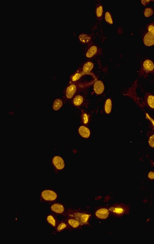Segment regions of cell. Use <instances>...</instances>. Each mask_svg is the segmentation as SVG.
<instances>
[{"label":"cell","instance_id":"obj_25","mask_svg":"<svg viewBox=\"0 0 154 244\" xmlns=\"http://www.w3.org/2000/svg\"><path fill=\"white\" fill-rule=\"evenodd\" d=\"M105 20L108 23L111 24H113L111 14L108 12H107L105 14Z\"/></svg>","mask_w":154,"mask_h":244},{"label":"cell","instance_id":"obj_15","mask_svg":"<svg viewBox=\"0 0 154 244\" xmlns=\"http://www.w3.org/2000/svg\"><path fill=\"white\" fill-rule=\"evenodd\" d=\"M83 75L82 72H77L71 77L70 82L72 84L76 83Z\"/></svg>","mask_w":154,"mask_h":244},{"label":"cell","instance_id":"obj_10","mask_svg":"<svg viewBox=\"0 0 154 244\" xmlns=\"http://www.w3.org/2000/svg\"><path fill=\"white\" fill-rule=\"evenodd\" d=\"M54 166L58 169H62L64 167V162L63 159L60 156L55 157L53 159Z\"/></svg>","mask_w":154,"mask_h":244},{"label":"cell","instance_id":"obj_5","mask_svg":"<svg viewBox=\"0 0 154 244\" xmlns=\"http://www.w3.org/2000/svg\"><path fill=\"white\" fill-rule=\"evenodd\" d=\"M41 196L45 200L47 201H55L57 198L56 193L53 191L47 190L42 191Z\"/></svg>","mask_w":154,"mask_h":244},{"label":"cell","instance_id":"obj_3","mask_svg":"<svg viewBox=\"0 0 154 244\" xmlns=\"http://www.w3.org/2000/svg\"><path fill=\"white\" fill-rule=\"evenodd\" d=\"M148 32L146 34L144 39L145 45L151 46L154 45V26L153 25L148 27Z\"/></svg>","mask_w":154,"mask_h":244},{"label":"cell","instance_id":"obj_23","mask_svg":"<svg viewBox=\"0 0 154 244\" xmlns=\"http://www.w3.org/2000/svg\"><path fill=\"white\" fill-rule=\"evenodd\" d=\"M82 118L84 123L86 124L89 122V116L85 113L84 111H82Z\"/></svg>","mask_w":154,"mask_h":244},{"label":"cell","instance_id":"obj_6","mask_svg":"<svg viewBox=\"0 0 154 244\" xmlns=\"http://www.w3.org/2000/svg\"><path fill=\"white\" fill-rule=\"evenodd\" d=\"M66 221H67L70 229L79 228L82 226L79 221L74 218L68 217Z\"/></svg>","mask_w":154,"mask_h":244},{"label":"cell","instance_id":"obj_26","mask_svg":"<svg viewBox=\"0 0 154 244\" xmlns=\"http://www.w3.org/2000/svg\"><path fill=\"white\" fill-rule=\"evenodd\" d=\"M103 11V8L102 6H101L98 7L97 10V16L98 17H100L102 16Z\"/></svg>","mask_w":154,"mask_h":244},{"label":"cell","instance_id":"obj_24","mask_svg":"<svg viewBox=\"0 0 154 244\" xmlns=\"http://www.w3.org/2000/svg\"><path fill=\"white\" fill-rule=\"evenodd\" d=\"M153 14V10L150 8H146L144 12V16L146 17H149Z\"/></svg>","mask_w":154,"mask_h":244},{"label":"cell","instance_id":"obj_17","mask_svg":"<svg viewBox=\"0 0 154 244\" xmlns=\"http://www.w3.org/2000/svg\"><path fill=\"white\" fill-rule=\"evenodd\" d=\"M112 100L110 99H108L106 101L105 106V112L107 114L110 113L112 111Z\"/></svg>","mask_w":154,"mask_h":244},{"label":"cell","instance_id":"obj_22","mask_svg":"<svg viewBox=\"0 0 154 244\" xmlns=\"http://www.w3.org/2000/svg\"><path fill=\"white\" fill-rule=\"evenodd\" d=\"M79 38L81 41L84 43L88 42L90 40V38L85 34L80 35Z\"/></svg>","mask_w":154,"mask_h":244},{"label":"cell","instance_id":"obj_4","mask_svg":"<svg viewBox=\"0 0 154 244\" xmlns=\"http://www.w3.org/2000/svg\"><path fill=\"white\" fill-rule=\"evenodd\" d=\"M80 84L77 83L72 84L67 87L66 90L65 95L68 99H72L81 86H86L85 84Z\"/></svg>","mask_w":154,"mask_h":244},{"label":"cell","instance_id":"obj_13","mask_svg":"<svg viewBox=\"0 0 154 244\" xmlns=\"http://www.w3.org/2000/svg\"><path fill=\"white\" fill-rule=\"evenodd\" d=\"M79 132L80 135L85 138H89L90 134L89 129L84 126L79 127Z\"/></svg>","mask_w":154,"mask_h":244},{"label":"cell","instance_id":"obj_19","mask_svg":"<svg viewBox=\"0 0 154 244\" xmlns=\"http://www.w3.org/2000/svg\"><path fill=\"white\" fill-rule=\"evenodd\" d=\"M63 106L62 101L60 99H57L54 101L53 106V109L55 110H59Z\"/></svg>","mask_w":154,"mask_h":244},{"label":"cell","instance_id":"obj_28","mask_svg":"<svg viewBox=\"0 0 154 244\" xmlns=\"http://www.w3.org/2000/svg\"><path fill=\"white\" fill-rule=\"evenodd\" d=\"M151 1H142V4L144 5H148Z\"/></svg>","mask_w":154,"mask_h":244},{"label":"cell","instance_id":"obj_11","mask_svg":"<svg viewBox=\"0 0 154 244\" xmlns=\"http://www.w3.org/2000/svg\"><path fill=\"white\" fill-rule=\"evenodd\" d=\"M143 69L146 73H151L154 70V64L150 60H146L143 63Z\"/></svg>","mask_w":154,"mask_h":244},{"label":"cell","instance_id":"obj_2","mask_svg":"<svg viewBox=\"0 0 154 244\" xmlns=\"http://www.w3.org/2000/svg\"><path fill=\"white\" fill-rule=\"evenodd\" d=\"M110 212L116 217H120L129 213V208L123 204H116L108 209Z\"/></svg>","mask_w":154,"mask_h":244},{"label":"cell","instance_id":"obj_1","mask_svg":"<svg viewBox=\"0 0 154 244\" xmlns=\"http://www.w3.org/2000/svg\"><path fill=\"white\" fill-rule=\"evenodd\" d=\"M67 214L68 217L74 218L79 221L82 225H89L90 214L73 210H68Z\"/></svg>","mask_w":154,"mask_h":244},{"label":"cell","instance_id":"obj_7","mask_svg":"<svg viewBox=\"0 0 154 244\" xmlns=\"http://www.w3.org/2000/svg\"><path fill=\"white\" fill-rule=\"evenodd\" d=\"M109 213L110 211L108 209L101 208L97 211L96 212V215L99 219H106L108 218Z\"/></svg>","mask_w":154,"mask_h":244},{"label":"cell","instance_id":"obj_12","mask_svg":"<svg viewBox=\"0 0 154 244\" xmlns=\"http://www.w3.org/2000/svg\"><path fill=\"white\" fill-rule=\"evenodd\" d=\"M55 228L56 232L58 233L61 232L67 229H70L66 220L61 221L58 223Z\"/></svg>","mask_w":154,"mask_h":244},{"label":"cell","instance_id":"obj_8","mask_svg":"<svg viewBox=\"0 0 154 244\" xmlns=\"http://www.w3.org/2000/svg\"><path fill=\"white\" fill-rule=\"evenodd\" d=\"M105 89L104 85L101 81L98 80L94 85V90L97 94L99 95L103 92Z\"/></svg>","mask_w":154,"mask_h":244},{"label":"cell","instance_id":"obj_9","mask_svg":"<svg viewBox=\"0 0 154 244\" xmlns=\"http://www.w3.org/2000/svg\"><path fill=\"white\" fill-rule=\"evenodd\" d=\"M51 209L53 212L60 215H62L64 214V206L60 204H54L51 206Z\"/></svg>","mask_w":154,"mask_h":244},{"label":"cell","instance_id":"obj_27","mask_svg":"<svg viewBox=\"0 0 154 244\" xmlns=\"http://www.w3.org/2000/svg\"><path fill=\"white\" fill-rule=\"evenodd\" d=\"M149 143L151 146L154 147V134L150 137L149 140Z\"/></svg>","mask_w":154,"mask_h":244},{"label":"cell","instance_id":"obj_16","mask_svg":"<svg viewBox=\"0 0 154 244\" xmlns=\"http://www.w3.org/2000/svg\"><path fill=\"white\" fill-rule=\"evenodd\" d=\"M48 222L54 227L56 228L58 224L57 221L55 217L52 215H49L47 217Z\"/></svg>","mask_w":154,"mask_h":244},{"label":"cell","instance_id":"obj_14","mask_svg":"<svg viewBox=\"0 0 154 244\" xmlns=\"http://www.w3.org/2000/svg\"><path fill=\"white\" fill-rule=\"evenodd\" d=\"M93 64L90 62L86 63L84 64L83 69L82 73L83 74L90 72L93 68Z\"/></svg>","mask_w":154,"mask_h":244},{"label":"cell","instance_id":"obj_21","mask_svg":"<svg viewBox=\"0 0 154 244\" xmlns=\"http://www.w3.org/2000/svg\"><path fill=\"white\" fill-rule=\"evenodd\" d=\"M147 102L149 106L152 108L154 109V96L151 95H149L147 98Z\"/></svg>","mask_w":154,"mask_h":244},{"label":"cell","instance_id":"obj_18","mask_svg":"<svg viewBox=\"0 0 154 244\" xmlns=\"http://www.w3.org/2000/svg\"><path fill=\"white\" fill-rule=\"evenodd\" d=\"M84 101V98L82 96L78 95L76 96L74 99L73 103L76 106H79L81 105Z\"/></svg>","mask_w":154,"mask_h":244},{"label":"cell","instance_id":"obj_20","mask_svg":"<svg viewBox=\"0 0 154 244\" xmlns=\"http://www.w3.org/2000/svg\"><path fill=\"white\" fill-rule=\"evenodd\" d=\"M97 50V49L96 47H92L87 51L86 54L87 57L89 58L92 57L96 53Z\"/></svg>","mask_w":154,"mask_h":244}]
</instances>
